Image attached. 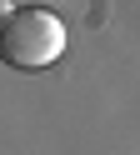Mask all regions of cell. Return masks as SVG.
Returning a JSON list of instances; mask_svg holds the SVG:
<instances>
[{"label": "cell", "instance_id": "obj_1", "mask_svg": "<svg viewBox=\"0 0 140 155\" xmlns=\"http://www.w3.org/2000/svg\"><path fill=\"white\" fill-rule=\"evenodd\" d=\"M65 20L45 5H15L0 20V55L15 70H45L65 55Z\"/></svg>", "mask_w": 140, "mask_h": 155}]
</instances>
